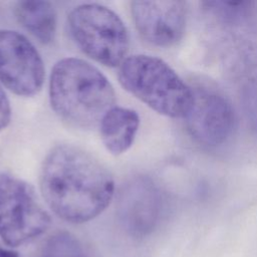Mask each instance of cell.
<instances>
[{
  "label": "cell",
  "instance_id": "cell-1",
  "mask_svg": "<svg viewBox=\"0 0 257 257\" xmlns=\"http://www.w3.org/2000/svg\"><path fill=\"white\" fill-rule=\"evenodd\" d=\"M39 184L48 207L73 224L98 216L114 194L108 170L89 153L72 145H58L50 150L40 170Z\"/></svg>",
  "mask_w": 257,
  "mask_h": 257
},
{
  "label": "cell",
  "instance_id": "cell-2",
  "mask_svg": "<svg viewBox=\"0 0 257 257\" xmlns=\"http://www.w3.org/2000/svg\"><path fill=\"white\" fill-rule=\"evenodd\" d=\"M49 100L54 112L67 124L89 130L99 125L114 106L115 92L95 66L80 58L66 57L51 70Z\"/></svg>",
  "mask_w": 257,
  "mask_h": 257
},
{
  "label": "cell",
  "instance_id": "cell-3",
  "mask_svg": "<svg viewBox=\"0 0 257 257\" xmlns=\"http://www.w3.org/2000/svg\"><path fill=\"white\" fill-rule=\"evenodd\" d=\"M200 20L208 49L231 72L257 63V1H202Z\"/></svg>",
  "mask_w": 257,
  "mask_h": 257
},
{
  "label": "cell",
  "instance_id": "cell-4",
  "mask_svg": "<svg viewBox=\"0 0 257 257\" xmlns=\"http://www.w3.org/2000/svg\"><path fill=\"white\" fill-rule=\"evenodd\" d=\"M117 77L126 91L162 115L185 118L193 105L192 86L158 57L128 56L119 65Z\"/></svg>",
  "mask_w": 257,
  "mask_h": 257
},
{
  "label": "cell",
  "instance_id": "cell-5",
  "mask_svg": "<svg viewBox=\"0 0 257 257\" xmlns=\"http://www.w3.org/2000/svg\"><path fill=\"white\" fill-rule=\"evenodd\" d=\"M69 32L80 50L105 66H119L130 48L127 29L111 9L95 4H81L67 18Z\"/></svg>",
  "mask_w": 257,
  "mask_h": 257
},
{
  "label": "cell",
  "instance_id": "cell-6",
  "mask_svg": "<svg viewBox=\"0 0 257 257\" xmlns=\"http://www.w3.org/2000/svg\"><path fill=\"white\" fill-rule=\"evenodd\" d=\"M51 219L33 188L8 173L0 174V237L9 246H19L44 233Z\"/></svg>",
  "mask_w": 257,
  "mask_h": 257
},
{
  "label": "cell",
  "instance_id": "cell-7",
  "mask_svg": "<svg viewBox=\"0 0 257 257\" xmlns=\"http://www.w3.org/2000/svg\"><path fill=\"white\" fill-rule=\"evenodd\" d=\"M193 88V105L185 117L189 135L206 148H218L233 136L237 117L228 98L218 89L198 84Z\"/></svg>",
  "mask_w": 257,
  "mask_h": 257
},
{
  "label": "cell",
  "instance_id": "cell-8",
  "mask_svg": "<svg viewBox=\"0 0 257 257\" xmlns=\"http://www.w3.org/2000/svg\"><path fill=\"white\" fill-rule=\"evenodd\" d=\"M45 78L43 60L22 34L0 29V82L20 96H33Z\"/></svg>",
  "mask_w": 257,
  "mask_h": 257
},
{
  "label": "cell",
  "instance_id": "cell-9",
  "mask_svg": "<svg viewBox=\"0 0 257 257\" xmlns=\"http://www.w3.org/2000/svg\"><path fill=\"white\" fill-rule=\"evenodd\" d=\"M131 13L139 34L155 46H174L185 34L188 6L184 1H134Z\"/></svg>",
  "mask_w": 257,
  "mask_h": 257
},
{
  "label": "cell",
  "instance_id": "cell-10",
  "mask_svg": "<svg viewBox=\"0 0 257 257\" xmlns=\"http://www.w3.org/2000/svg\"><path fill=\"white\" fill-rule=\"evenodd\" d=\"M165 200L157 184L148 177H137L124 185L118 196L119 220L134 237L150 235L158 227L164 213Z\"/></svg>",
  "mask_w": 257,
  "mask_h": 257
},
{
  "label": "cell",
  "instance_id": "cell-11",
  "mask_svg": "<svg viewBox=\"0 0 257 257\" xmlns=\"http://www.w3.org/2000/svg\"><path fill=\"white\" fill-rule=\"evenodd\" d=\"M139 126L140 116L136 110L113 106L99 123L101 142L111 155H121L134 144Z\"/></svg>",
  "mask_w": 257,
  "mask_h": 257
},
{
  "label": "cell",
  "instance_id": "cell-12",
  "mask_svg": "<svg viewBox=\"0 0 257 257\" xmlns=\"http://www.w3.org/2000/svg\"><path fill=\"white\" fill-rule=\"evenodd\" d=\"M18 22L41 43L53 41L56 32V12L47 1H20L14 9Z\"/></svg>",
  "mask_w": 257,
  "mask_h": 257
},
{
  "label": "cell",
  "instance_id": "cell-13",
  "mask_svg": "<svg viewBox=\"0 0 257 257\" xmlns=\"http://www.w3.org/2000/svg\"><path fill=\"white\" fill-rule=\"evenodd\" d=\"M38 257H87L81 242L71 233L61 231L42 245Z\"/></svg>",
  "mask_w": 257,
  "mask_h": 257
},
{
  "label": "cell",
  "instance_id": "cell-14",
  "mask_svg": "<svg viewBox=\"0 0 257 257\" xmlns=\"http://www.w3.org/2000/svg\"><path fill=\"white\" fill-rule=\"evenodd\" d=\"M241 104L249 126L257 133V73L244 84L241 91Z\"/></svg>",
  "mask_w": 257,
  "mask_h": 257
},
{
  "label": "cell",
  "instance_id": "cell-15",
  "mask_svg": "<svg viewBox=\"0 0 257 257\" xmlns=\"http://www.w3.org/2000/svg\"><path fill=\"white\" fill-rule=\"evenodd\" d=\"M11 119L10 102L0 85V131L5 128Z\"/></svg>",
  "mask_w": 257,
  "mask_h": 257
},
{
  "label": "cell",
  "instance_id": "cell-16",
  "mask_svg": "<svg viewBox=\"0 0 257 257\" xmlns=\"http://www.w3.org/2000/svg\"><path fill=\"white\" fill-rule=\"evenodd\" d=\"M0 257H19V255L16 251L9 250L0 246Z\"/></svg>",
  "mask_w": 257,
  "mask_h": 257
}]
</instances>
